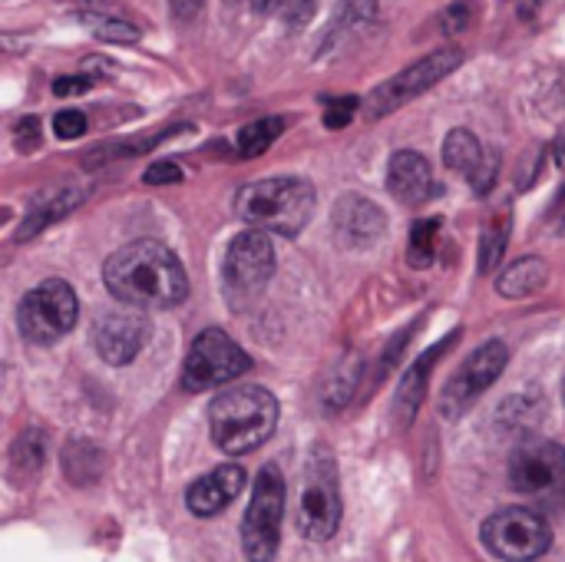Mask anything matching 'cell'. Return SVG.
I'll return each instance as SVG.
<instances>
[{"instance_id":"6da1fadb","label":"cell","mask_w":565,"mask_h":562,"mask_svg":"<svg viewBox=\"0 0 565 562\" xmlns=\"http://www.w3.org/2000/svg\"><path fill=\"white\" fill-rule=\"evenodd\" d=\"M103 285L129 308H172L189 295L179 255L152 238H139L113 252L103 265Z\"/></svg>"},{"instance_id":"7a4b0ae2","label":"cell","mask_w":565,"mask_h":562,"mask_svg":"<svg viewBox=\"0 0 565 562\" xmlns=\"http://www.w3.org/2000/svg\"><path fill=\"white\" fill-rule=\"evenodd\" d=\"M278 427V401L258 384L218 394L209 407V431L222 454L242 457L258 450Z\"/></svg>"},{"instance_id":"3957f363","label":"cell","mask_w":565,"mask_h":562,"mask_svg":"<svg viewBox=\"0 0 565 562\" xmlns=\"http://www.w3.org/2000/svg\"><path fill=\"white\" fill-rule=\"evenodd\" d=\"M315 189L301 176H268L248 182L235 195V212L248 225L275 235H298L315 215Z\"/></svg>"},{"instance_id":"277c9868","label":"cell","mask_w":565,"mask_h":562,"mask_svg":"<svg viewBox=\"0 0 565 562\" xmlns=\"http://www.w3.org/2000/svg\"><path fill=\"white\" fill-rule=\"evenodd\" d=\"M510 487L536 510H565V447L553 441H526L510 457Z\"/></svg>"},{"instance_id":"5b68a950","label":"cell","mask_w":565,"mask_h":562,"mask_svg":"<svg viewBox=\"0 0 565 562\" xmlns=\"http://www.w3.org/2000/svg\"><path fill=\"white\" fill-rule=\"evenodd\" d=\"M281 520H285V477L275 464L262 467L252 503L242 520V547L248 562H275L281 543Z\"/></svg>"},{"instance_id":"8992f818","label":"cell","mask_w":565,"mask_h":562,"mask_svg":"<svg viewBox=\"0 0 565 562\" xmlns=\"http://www.w3.org/2000/svg\"><path fill=\"white\" fill-rule=\"evenodd\" d=\"M76 315H79L76 291L63 278L40 282L33 291L23 295L20 308H17L20 335L26 341H33V344H53V341H60L76 325Z\"/></svg>"},{"instance_id":"52a82bcc","label":"cell","mask_w":565,"mask_h":562,"mask_svg":"<svg viewBox=\"0 0 565 562\" xmlns=\"http://www.w3.org/2000/svg\"><path fill=\"white\" fill-rule=\"evenodd\" d=\"M483 547L497 556V560L507 562H533L540 560L550 543H553V530L550 523L530 510V507H507L500 513H493L483 530Z\"/></svg>"},{"instance_id":"ba28073f","label":"cell","mask_w":565,"mask_h":562,"mask_svg":"<svg viewBox=\"0 0 565 562\" xmlns=\"http://www.w3.org/2000/svg\"><path fill=\"white\" fill-rule=\"evenodd\" d=\"M248 368H252V358L222 328H205L185 354L182 384H185V391L199 394V391L235 381Z\"/></svg>"},{"instance_id":"9c48e42d","label":"cell","mask_w":565,"mask_h":562,"mask_svg":"<svg viewBox=\"0 0 565 562\" xmlns=\"http://www.w3.org/2000/svg\"><path fill=\"white\" fill-rule=\"evenodd\" d=\"M298 527L315 543L331 540L341 527V490H338V474H334L331 457H315L305 474Z\"/></svg>"},{"instance_id":"30bf717a","label":"cell","mask_w":565,"mask_h":562,"mask_svg":"<svg viewBox=\"0 0 565 562\" xmlns=\"http://www.w3.org/2000/svg\"><path fill=\"white\" fill-rule=\"evenodd\" d=\"M463 63V53L460 50H437L424 60H417L414 66H407L404 73L391 76L387 83H381L371 99H367V116L371 119H381L394 109H401L404 103H411L414 96H420L424 89H430L434 83H440L444 76H450L457 66Z\"/></svg>"},{"instance_id":"8fae6325","label":"cell","mask_w":565,"mask_h":562,"mask_svg":"<svg viewBox=\"0 0 565 562\" xmlns=\"http://www.w3.org/2000/svg\"><path fill=\"white\" fill-rule=\"evenodd\" d=\"M507 361H510V348H507L503 341H487L483 348H477V351L457 368V374L447 381V388H444V394H440V414L450 417V421L463 417V414L473 407V401H477L487 388H493V381L503 374Z\"/></svg>"},{"instance_id":"7c38bea8","label":"cell","mask_w":565,"mask_h":562,"mask_svg":"<svg viewBox=\"0 0 565 562\" xmlns=\"http://www.w3.org/2000/svg\"><path fill=\"white\" fill-rule=\"evenodd\" d=\"M275 272V248L265 232H242L232 238L225 262H222V282L232 301L255 298Z\"/></svg>"},{"instance_id":"4fadbf2b","label":"cell","mask_w":565,"mask_h":562,"mask_svg":"<svg viewBox=\"0 0 565 562\" xmlns=\"http://www.w3.org/2000/svg\"><path fill=\"white\" fill-rule=\"evenodd\" d=\"M93 348L106 364H129L139 358V351L149 341V321L136 311H103L93 321Z\"/></svg>"},{"instance_id":"5bb4252c","label":"cell","mask_w":565,"mask_h":562,"mask_svg":"<svg viewBox=\"0 0 565 562\" xmlns=\"http://www.w3.org/2000/svg\"><path fill=\"white\" fill-rule=\"evenodd\" d=\"M331 229L334 238L344 248L364 252L371 245H377L387 232V215L377 202L364 199V195H341L334 202V215H331Z\"/></svg>"},{"instance_id":"9a60e30c","label":"cell","mask_w":565,"mask_h":562,"mask_svg":"<svg viewBox=\"0 0 565 562\" xmlns=\"http://www.w3.org/2000/svg\"><path fill=\"white\" fill-rule=\"evenodd\" d=\"M245 487V470L238 464H222L218 470L199 477L189 494H185V507L199 517V520H212L222 510H228L235 503V497Z\"/></svg>"},{"instance_id":"2e32d148","label":"cell","mask_w":565,"mask_h":562,"mask_svg":"<svg viewBox=\"0 0 565 562\" xmlns=\"http://www.w3.org/2000/svg\"><path fill=\"white\" fill-rule=\"evenodd\" d=\"M387 189H391L404 205H424L427 199L437 195V179H434L430 162H427L420 152L404 149V152H394V159H391Z\"/></svg>"},{"instance_id":"e0dca14e","label":"cell","mask_w":565,"mask_h":562,"mask_svg":"<svg viewBox=\"0 0 565 562\" xmlns=\"http://www.w3.org/2000/svg\"><path fill=\"white\" fill-rule=\"evenodd\" d=\"M454 341H457V335L444 338L440 344H434V348L404 374V381H401V388H397V414H401V424H411V421H414V414H417V407H420V401H424V391H427L430 368L437 364V358H440Z\"/></svg>"},{"instance_id":"ac0fdd59","label":"cell","mask_w":565,"mask_h":562,"mask_svg":"<svg viewBox=\"0 0 565 562\" xmlns=\"http://www.w3.org/2000/svg\"><path fill=\"white\" fill-rule=\"evenodd\" d=\"M546 282H550V265L543 258L530 255V258H520V262H513L510 268L500 272L497 291L503 298H513L516 301V298H530V295L543 291Z\"/></svg>"},{"instance_id":"d6986e66","label":"cell","mask_w":565,"mask_h":562,"mask_svg":"<svg viewBox=\"0 0 565 562\" xmlns=\"http://www.w3.org/2000/svg\"><path fill=\"white\" fill-rule=\"evenodd\" d=\"M83 199H86V192H83V189H73V185L56 189L50 199L36 202V205L26 212V219H23V225H20L17 238H20V242L33 238V235H36V232H43L50 222H60V219H63V215H70L76 205H83Z\"/></svg>"},{"instance_id":"ffe728a7","label":"cell","mask_w":565,"mask_h":562,"mask_svg":"<svg viewBox=\"0 0 565 562\" xmlns=\"http://www.w3.org/2000/svg\"><path fill=\"white\" fill-rule=\"evenodd\" d=\"M444 162H447V169L463 172L467 179H473L483 169L487 152H483L480 139L470 129H454L447 136V142H444Z\"/></svg>"},{"instance_id":"44dd1931","label":"cell","mask_w":565,"mask_h":562,"mask_svg":"<svg viewBox=\"0 0 565 562\" xmlns=\"http://www.w3.org/2000/svg\"><path fill=\"white\" fill-rule=\"evenodd\" d=\"M281 132H285V119H278V116L255 119V123H248V126H242V129H238V136H235V149H238V156L255 159V156H262L265 149H271V146H275V139H278Z\"/></svg>"},{"instance_id":"7402d4cb","label":"cell","mask_w":565,"mask_h":562,"mask_svg":"<svg viewBox=\"0 0 565 562\" xmlns=\"http://www.w3.org/2000/svg\"><path fill=\"white\" fill-rule=\"evenodd\" d=\"M440 242V219H420L411 229V245H407V262L414 268H430Z\"/></svg>"},{"instance_id":"603a6c76","label":"cell","mask_w":565,"mask_h":562,"mask_svg":"<svg viewBox=\"0 0 565 562\" xmlns=\"http://www.w3.org/2000/svg\"><path fill=\"white\" fill-rule=\"evenodd\" d=\"M510 229H513V219L510 212H497L493 222L487 225L483 232V245H480V272H493L500 262H503V252H507V242H510Z\"/></svg>"},{"instance_id":"cb8c5ba5","label":"cell","mask_w":565,"mask_h":562,"mask_svg":"<svg viewBox=\"0 0 565 562\" xmlns=\"http://www.w3.org/2000/svg\"><path fill=\"white\" fill-rule=\"evenodd\" d=\"M99 40H113V43H136L139 40V30L132 23H122V20H113V17H96V13H83L79 17Z\"/></svg>"},{"instance_id":"d4e9b609","label":"cell","mask_w":565,"mask_h":562,"mask_svg":"<svg viewBox=\"0 0 565 562\" xmlns=\"http://www.w3.org/2000/svg\"><path fill=\"white\" fill-rule=\"evenodd\" d=\"M377 13V0H338V13H334V23H331V33L344 26H361L367 23L371 17Z\"/></svg>"},{"instance_id":"484cf974","label":"cell","mask_w":565,"mask_h":562,"mask_svg":"<svg viewBox=\"0 0 565 562\" xmlns=\"http://www.w3.org/2000/svg\"><path fill=\"white\" fill-rule=\"evenodd\" d=\"M473 13H477V7H473V0H457V3H450L444 13H440V30L450 36V33H463L470 23H473Z\"/></svg>"},{"instance_id":"4316f807","label":"cell","mask_w":565,"mask_h":562,"mask_svg":"<svg viewBox=\"0 0 565 562\" xmlns=\"http://www.w3.org/2000/svg\"><path fill=\"white\" fill-rule=\"evenodd\" d=\"M23 460H26L30 470H36L40 460H43V444H40V434H36V431L20 434V441H17V447H13V464L23 467Z\"/></svg>"},{"instance_id":"83f0119b","label":"cell","mask_w":565,"mask_h":562,"mask_svg":"<svg viewBox=\"0 0 565 562\" xmlns=\"http://www.w3.org/2000/svg\"><path fill=\"white\" fill-rule=\"evenodd\" d=\"M53 132L60 139H76V136L86 132V116L79 109H63V113L53 116Z\"/></svg>"},{"instance_id":"f1b7e54d","label":"cell","mask_w":565,"mask_h":562,"mask_svg":"<svg viewBox=\"0 0 565 562\" xmlns=\"http://www.w3.org/2000/svg\"><path fill=\"white\" fill-rule=\"evenodd\" d=\"M354 109H358V99H354V96H348V99H328V113H324L328 129H341V126H348V123H351V116H354Z\"/></svg>"},{"instance_id":"f546056e","label":"cell","mask_w":565,"mask_h":562,"mask_svg":"<svg viewBox=\"0 0 565 562\" xmlns=\"http://www.w3.org/2000/svg\"><path fill=\"white\" fill-rule=\"evenodd\" d=\"M142 179L149 185H169V182H182V169L175 162H152Z\"/></svg>"},{"instance_id":"4dcf8cb0","label":"cell","mask_w":565,"mask_h":562,"mask_svg":"<svg viewBox=\"0 0 565 562\" xmlns=\"http://www.w3.org/2000/svg\"><path fill=\"white\" fill-rule=\"evenodd\" d=\"M86 89H89L86 76H60V79H53L56 96H76V93H86Z\"/></svg>"},{"instance_id":"1f68e13d","label":"cell","mask_w":565,"mask_h":562,"mask_svg":"<svg viewBox=\"0 0 565 562\" xmlns=\"http://www.w3.org/2000/svg\"><path fill=\"white\" fill-rule=\"evenodd\" d=\"M202 3H205V0H169L172 17H175V20H182V23L195 20V17H199V10H202Z\"/></svg>"},{"instance_id":"d6a6232c","label":"cell","mask_w":565,"mask_h":562,"mask_svg":"<svg viewBox=\"0 0 565 562\" xmlns=\"http://www.w3.org/2000/svg\"><path fill=\"white\" fill-rule=\"evenodd\" d=\"M311 10H315V0H288V10H285V17H288V23H305L308 17H311Z\"/></svg>"},{"instance_id":"836d02e7","label":"cell","mask_w":565,"mask_h":562,"mask_svg":"<svg viewBox=\"0 0 565 562\" xmlns=\"http://www.w3.org/2000/svg\"><path fill=\"white\" fill-rule=\"evenodd\" d=\"M553 225H556L559 232H565V185L563 192L556 195V205H553Z\"/></svg>"},{"instance_id":"e575fe53","label":"cell","mask_w":565,"mask_h":562,"mask_svg":"<svg viewBox=\"0 0 565 562\" xmlns=\"http://www.w3.org/2000/svg\"><path fill=\"white\" fill-rule=\"evenodd\" d=\"M553 159H556V166L565 172V126L559 129V136H556V142H553Z\"/></svg>"},{"instance_id":"d590c367","label":"cell","mask_w":565,"mask_h":562,"mask_svg":"<svg viewBox=\"0 0 565 562\" xmlns=\"http://www.w3.org/2000/svg\"><path fill=\"white\" fill-rule=\"evenodd\" d=\"M255 3V10H278V7H285L288 0H252Z\"/></svg>"}]
</instances>
